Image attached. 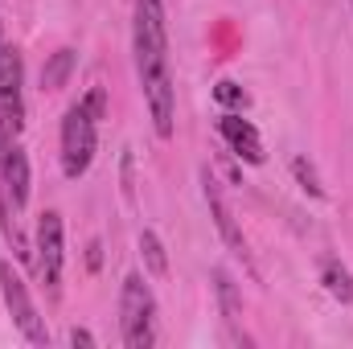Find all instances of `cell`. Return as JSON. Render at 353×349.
I'll return each mask as SVG.
<instances>
[{
  "label": "cell",
  "instance_id": "6da1fadb",
  "mask_svg": "<svg viewBox=\"0 0 353 349\" xmlns=\"http://www.w3.org/2000/svg\"><path fill=\"white\" fill-rule=\"evenodd\" d=\"M132 58H136V79L144 90V103L152 111V128L161 140H169L176 119V87L173 70H169V29H165V4L161 0H136Z\"/></svg>",
  "mask_w": 353,
  "mask_h": 349
},
{
  "label": "cell",
  "instance_id": "7a4b0ae2",
  "mask_svg": "<svg viewBox=\"0 0 353 349\" xmlns=\"http://www.w3.org/2000/svg\"><path fill=\"white\" fill-rule=\"evenodd\" d=\"M103 111H107V99H103V87H94L62 119V173L70 177V181H79L90 169V161H94Z\"/></svg>",
  "mask_w": 353,
  "mask_h": 349
},
{
  "label": "cell",
  "instance_id": "3957f363",
  "mask_svg": "<svg viewBox=\"0 0 353 349\" xmlns=\"http://www.w3.org/2000/svg\"><path fill=\"white\" fill-rule=\"evenodd\" d=\"M119 333L128 349L157 346V296L144 283V275H128L119 288Z\"/></svg>",
  "mask_w": 353,
  "mask_h": 349
},
{
  "label": "cell",
  "instance_id": "277c9868",
  "mask_svg": "<svg viewBox=\"0 0 353 349\" xmlns=\"http://www.w3.org/2000/svg\"><path fill=\"white\" fill-rule=\"evenodd\" d=\"M21 50L0 46V157L17 144L21 123H25V94H21Z\"/></svg>",
  "mask_w": 353,
  "mask_h": 349
},
{
  "label": "cell",
  "instance_id": "5b68a950",
  "mask_svg": "<svg viewBox=\"0 0 353 349\" xmlns=\"http://www.w3.org/2000/svg\"><path fill=\"white\" fill-rule=\"evenodd\" d=\"M62 263H66V230H62V214L46 210L37 218V239H33V267L41 275L46 296L62 292Z\"/></svg>",
  "mask_w": 353,
  "mask_h": 349
},
{
  "label": "cell",
  "instance_id": "8992f818",
  "mask_svg": "<svg viewBox=\"0 0 353 349\" xmlns=\"http://www.w3.org/2000/svg\"><path fill=\"white\" fill-rule=\"evenodd\" d=\"M0 296H4V308H8V317H12V325L21 329V337L33 341V346H50V329H46V321L37 317V308H33V300H29V288H25V279L12 271V263H0Z\"/></svg>",
  "mask_w": 353,
  "mask_h": 349
},
{
  "label": "cell",
  "instance_id": "52a82bcc",
  "mask_svg": "<svg viewBox=\"0 0 353 349\" xmlns=\"http://www.w3.org/2000/svg\"><path fill=\"white\" fill-rule=\"evenodd\" d=\"M201 193H205L210 218H214V226H218L222 243L230 247V255H239V259H243L247 267H251V271H255V263H251V251H247V239H243V230H239V222H234V210H230V206H226V197H222V185H218L214 177L205 173V177H201Z\"/></svg>",
  "mask_w": 353,
  "mask_h": 349
},
{
  "label": "cell",
  "instance_id": "ba28073f",
  "mask_svg": "<svg viewBox=\"0 0 353 349\" xmlns=\"http://www.w3.org/2000/svg\"><path fill=\"white\" fill-rule=\"evenodd\" d=\"M218 136L226 140V148H230L239 161H247V165H263L267 161L259 128H255L251 119H243L239 111H222V115H218Z\"/></svg>",
  "mask_w": 353,
  "mask_h": 349
},
{
  "label": "cell",
  "instance_id": "9c48e42d",
  "mask_svg": "<svg viewBox=\"0 0 353 349\" xmlns=\"http://www.w3.org/2000/svg\"><path fill=\"white\" fill-rule=\"evenodd\" d=\"M0 189L8 193L12 210H21V206L29 201V157H25L21 140L0 157Z\"/></svg>",
  "mask_w": 353,
  "mask_h": 349
},
{
  "label": "cell",
  "instance_id": "30bf717a",
  "mask_svg": "<svg viewBox=\"0 0 353 349\" xmlns=\"http://www.w3.org/2000/svg\"><path fill=\"white\" fill-rule=\"evenodd\" d=\"M321 283H325V292H329L333 300H341V304L353 308V275H350V267H345L341 259L321 263Z\"/></svg>",
  "mask_w": 353,
  "mask_h": 349
},
{
  "label": "cell",
  "instance_id": "8fae6325",
  "mask_svg": "<svg viewBox=\"0 0 353 349\" xmlns=\"http://www.w3.org/2000/svg\"><path fill=\"white\" fill-rule=\"evenodd\" d=\"M140 259L148 267V275H157V279L169 275V255H165V243L157 230H140Z\"/></svg>",
  "mask_w": 353,
  "mask_h": 349
},
{
  "label": "cell",
  "instance_id": "7c38bea8",
  "mask_svg": "<svg viewBox=\"0 0 353 349\" xmlns=\"http://www.w3.org/2000/svg\"><path fill=\"white\" fill-rule=\"evenodd\" d=\"M70 70H74V50H58V54L46 62V70H41V87L62 90L66 83H70Z\"/></svg>",
  "mask_w": 353,
  "mask_h": 349
},
{
  "label": "cell",
  "instance_id": "4fadbf2b",
  "mask_svg": "<svg viewBox=\"0 0 353 349\" xmlns=\"http://www.w3.org/2000/svg\"><path fill=\"white\" fill-rule=\"evenodd\" d=\"M214 99H218L222 107H230V111H247V107H251V94L239 87V83H230V79H222V83L214 87Z\"/></svg>",
  "mask_w": 353,
  "mask_h": 349
},
{
  "label": "cell",
  "instance_id": "5bb4252c",
  "mask_svg": "<svg viewBox=\"0 0 353 349\" xmlns=\"http://www.w3.org/2000/svg\"><path fill=\"white\" fill-rule=\"evenodd\" d=\"M214 283H218V300H222V312L226 321H239V296H234V283L226 271H214Z\"/></svg>",
  "mask_w": 353,
  "mask_h": 349
},
{
  "label": "cell",
  "instance_id": "9a60e30c",
  "mask_svg": "<svg viewBox=\"0 0 353 349\" xmlns=\"http://www.w3.org/2000/svg\"><path fill=\"white\" fill-rule=\"evenodd\" d=\"M292 173H296V181H300V189H304V193H312V197H321V193H325V189H321V177H316V169H312L304 157H296V161H292Z\"/></svg>",
  "mask_w": 353,
  "mask_h": 349
},
{
  "label": "cell",
  "instance_id": "2e32d148",
  "mask_svg": "<svg viewBox=\"0 0 353 349\" xmlns=\"http://www.w3.org/2000/svg\"><path fill=\"white\" fill-rule=\"evenodd\" d=\"M70 346H94V337L87 329H70Z\"/></svg>",
  "mask_w": 353,
  "mask_h": 349
},
{
  "label": "cell",
  "instance_id": "e0dca14e",
  "mask_svg": "<svg viewBox=\"0 0 353 349\" xmlns=\"http://www.w3.org/2000/svg\"><path fill=\"white\" fill-rule=\"evenodd\" d=\"M0 46H4V37H0Z\"/></svg>",
  "mask_w": 353,
  "mask_h": 349
},
{
  "label": "cell",
  "instance_id": "ac0fdd59",
  "mask_svg": "<svg viewBox=\"0 0 353 349\" xmlns=\"http://www.w3.org/2000/svg\"><path fill=\"white\" fill-rule=\"evenodd\" d=\"M350 4H353V0H350Z\"/></svg>",
  "mask_w": 353,
  "mask_h": 349
}]
</instances>
